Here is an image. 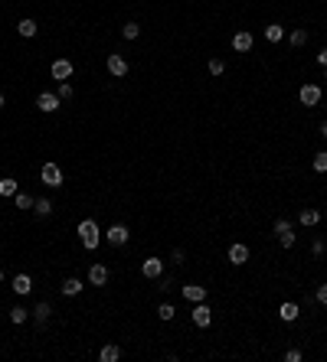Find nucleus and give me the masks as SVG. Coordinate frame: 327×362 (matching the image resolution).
<instances>
[{
  "label": "nucleus",
  "instance_id": "obj_1",
  "mask_svg": "<svg viewBox=\"0 0 327 362\" xmlns=\"http://www.w3.org/2000/svg\"><path fill=\"white\" fill-rule=\"evenodd\" d=\"M79 238H82V245L88 251L92 248H99V242H102V232H99V225H95V219H82V222H79Z\"/></svg>",
  "mask_w": 327,
  "mask_h": 362
},
{
  "label": "nucleus",
  "instance_id": "obj_2",
  "mask_svg": "<svg viewBox=\"0 0 327 362\" xmlns=\"http://www.w3.org/2000/svg\"><path fill=\"white\" fill-rule=\"evenodd\" d=\"M40 180L43 183H46V186L49 189H59V186H63V170H59V163H43L40 166Z\"/></svg>",
  "mask_w": 327,
  "mask_h": 362
},
{
  "label": "nucleus",
  "instance_id": "obj_3",
  "mask_svg": "<svg viewBox=\"0 0 327 362\" xmlns=\"http://www.w3.org/2000/svg\"><path fill=\"white\" fill-rule=\"evenodd\" d=\"M36 108H40L43 114L59 111V95H56V92H40V95H36Z\"/></svg>",
  "mask_w": 327,
  "mask_h": 362
},
{
  "label": "nucleus",
  "instance_id": "obj_4",
  "mask_svg": "<svg viewBox=\"0 0 327 362\" xmlns=\"http://www.w3.org/2000/svg\"><path fill=\"white\" fill-rule=\"evenodd\" d=\"M298 98H301L304 108H314V104H321V85H301Z\"/></svg>",
  "mask_w": 327,
  "mask_h": 362
},
{
  "label": "nucleus",
  "instance_id": "obj_5",
  "mask_svg": "<svg viewBox=\"0 0 327 362\" xmlns=\"http://www.w3.org/2000/svg\"><path fill=\"white\" fill-rule=\"evenodd\" d=\"M105 238H108V245H114V248H121V245H128L131 232H128V225H111L108 232H105Z\"/></svg>",
  "mask_w": 327,
  "mask_h": 362
},
{
  "label": "nucleus",
  "instance_id": "obj_6",
  "mask_svg": "<svg viewBox=\"0 0 327 362\" xmlns=\"http://www.w3.org/2000/svg\"><path fill=\"white\" fill-rule=\"evenodd\" d=\"M49 72H52L56 82H69V78H72V62H69V59H56V62L49 66Z\"/></svg>",
  "mask_w": 327,
  "mask_h": 362
},
{
  "label": "nucleus",
  "instance_id": "obj_7",
  "mask_svg": "<svg viewBox=\"0 0 327 362\" xmlns=\"http://www.w3.org/2000/svg\"><path fill=\"white\" fill-rule=\"evenodd\" d=\"M105 66H108V72H111L114 78H125V75H128V59H125V56H118V52H111Z\"/></svg>",
  "mask_w": 327,
  "mask_h": 362
},
{
  "label": "nucleus",
  "instance_id": "obj_8",
  "mask_svg": "<svg viewBox=\"0 0 327 362\" xmlns=\"http://www.w3.org/2000/svg\"><path fill=\"white\" fill-rule=\"evenodd\" d=\"M193 323H197V326H209V323H213V310L206 307V300L193 304Z\"/></svg>",
  "mask_w": 327,
  "mask_h": 362
},
{
  "label": "nucleus",
  "instance_id": "obj_9",
  "mask_svg": "<svg viewBox=\"0 0 327 362\" xmlns=\"http://www.w3.org/2000/svg\"><path fill=\"white\" fill-rule=\"evenodd\" d=\"M141 274H144V278H161L164 274V261L161 258H154V254H151V258H144V264H141Z\"/></svg>",
  "mask_w": 327,
  "mask_h": 362
},
{
  "label": "nucleus",
  "instance_id": "obj_10",
  "mask_svg": "<svg viewBox=\"0 0 327 362\" xmlns=\"http://www.w3.org/2000/svg\"><path fill=\"white\" fill-rule=\"evenodd\" d=\"M180 294H183V300H187V304H200V300H206V287H200V284H183Z\"/></svg>",
  "mask_w": 327,
  "mask_h": 362
},
{
  "label": "nucleus",
  "instance_id": "obj_11",
  "mask_svg": "<svg viewBox=\"0 0 327 362\" xmlns=\"http://www.w3.org/2000/svg\"><path fill=\"white\" fill-rule=\"evenodd\" d=\"M245 261H249V248H245L242 242H236L233 248H229V264H236V268H242Z\"/></svg>",
  "mask_w": 327,
  "mask_h": 362
},
{
  "label": "nucleus",
  "instance_id": "obj_12",
  "mask_svg": "<svg viewBox=\"0 0 327 362\" xmlns=\"http://www.w3.org/2000/svg\"><path fill=\"white\" fill-rule=\"evenodd\" d=\"M88 284H95V287L108 284V268H105V264H92V268H88Z\"/></svg>",
  "mask_w": 327,
  "mask_h": 362
},
{
  "label": "nucleus",
  "instance_id": "obj_13",
  "mask_svg": "<svg viewBox=\"0 0 327 362\" xmlns=\"http://www.w3.org/2000/svg\"><path fill=\"white\" fill-rule=\"evenodd\" d=\"M13 294H16V297L33 294V278H30V274H16V278H13Z\"/></svg>",
  "mask_w": 327,
  "mask_h": 362
},
{
  "label": "nucleus",
  "instance_id": "obj_14",
  "mask_svg": "<svg viewBox=\"0 0 327 362\" xmlns=\"http://www.w3.org/2000/svg\"><path fill=\"white\" fill-rule=\"evenodd\" d=\"M252 42H255V39H252V33H249V30H239V33L233 36V49H236V52H249V49H252Z\"/></svg>",
  "mask_w": 327,
  "mask_h": 362
},
{
  "label": "nucleus",
  "instance_id": "obj_15",
  "mask_svg": "<svg viewBox=\"0 0 327 362\" xmlns=\"http://www.w3.org/2000/svg\"><path fill=\"white\" fill-rule=\"evenodd\" d=\"M16 33H20V36H26V39H33L40 33V26H36V20H30V16H23L20 23H16Z\"/></svg>",
  "mask_w": 327,
  "mask_h": 362
},
{
  "label": "nucleus",
  "instance_id": "obj_16",
  "mask_svg": "<svg viewBox=\"0 0 327 362\" xmlns=\"http://www.w3.org/2000/svg\"><path fill=\"white\" fill-rule=\"evenodd\" d=\"M278 316H281L285 323H295L298 316H301V307H298V304H281V307H278Z\"/></svg>",
  "mask_w": 327,
  "mask_h": 362
},
{
  "label": "nucleus",
  "instance_id": "obj_17",
  "mask_svg": "<svg viewBox=\"0 0 327 362\" xmlns=\"http://www.w3.org/2000/svg\"><path fill=\"white\" fill-rule=\"evenodd\" d=\"M82 287H85V284H82L79 278H66L63 284H59V290H63L66 297H75V294H82Z\"/></svg>",
  "mask_w": 327,
  "mask_h": 362
},
{
  "label": "nucleus",
  "instance_id": "obj_18",
  "mask_svg": "<svg viewBox=\"0 0 327 362\" xmlns=\"http://www.w3.org/2000/svg\"><path fill=\"white\" fill-rule=\"evenodd\" d=\"M16 193H20V186H16V180H10V176H4V180H0V196H4V199H13Z\"/></svg>",
  "mask_w": 327,
  "mask_h": 362
},
{
  "label": "nucleus",
  "instance_id": "obj_19",
  "mask_svg": "<svg viewBox=\"0 0 327 362\" xmlns=\"http://www.w3.org/2000/svg\"><path fill=\"white\" fill-rule=\"evenodd\" d=\"M99 359H102V362H118V359H121V349L114 346V343H108V346H102Z\"/></svg>",
  "mask_w": 327,
  "mask_h": 362
},
{
  "label": "nucleus",
  "instance_id": "obj_20",
  "mask_svg": "<svg viewBox=\"0 0 327 362\" xmlns=\"http://www.w3.org/2000/svg\"><path fill=\"white\" fill-rule=\"evenodd\" d=\"M33 212H36L40 219H46V216L52 212V202H49L46 196H40V199H33Z\"/></svg>",
  "mask_w": 327,
  "mask_h": 362
},
{
  "label": "nucleus",
  "instance_id": "obj_21",
  "mask_svg": "<svg viewBox=\"0 0 327 362\" xmlns=\"http://www.w3.org/2000/svg\"><path fill=\"white\" fill-rule=\"evenodd\" d=\"M49 313H52V307L46 304V300H40V304H36V310H33V320H36V323L43 326V323L49 320Z\"/></svg>",
  "mask_w": 327,
  "mask_h": 362
},
{
  "label": "nucleus",
  "instance_id": "obj_22",
  "mask_svg": "<svg viewBox=\"0 0 327 362\" xmlns=\"http://www.w3.org/2000/svg\"><path fill=\"white\" fill-rule=\"evenodd\" d=\"M265 39H268V42H281V39H285V26H278V23L265 26Z\"/></svg>",
  "mask_w": 327,
  "mask_h": 362
},
{
  "label": "nucleus",
  "instance_id": "obj_23",
  "mask_svg": "<svg viewBox=\"0 0 327 362\" xmlns=\"http://www.w3.org/2000/svg\"><path fill=\"white\" fill-rule=\"evenodd\" d=\"M298 219H301V225H307V228H311V225H317V222H321V212H317V209H304V212L298 216Z\"/></svg>",
  "mask_w": 327,
  "mask_h": 362
},
{
  "label": "nucleus",
  "instance_id": "obj_24",
  "mask_svg": "<svg viewBox=\"0 0 327 362\" xmlns=\"http://www.w3.org/2000/svg\"><path fill=\"white\" fill-rule=\"evenodd\" d=\"M311 166H314V173H327V150H321V154H314Z\"/></svg>",
  "mask_w": 327,
  "mask_h": 362
},
{
  "label": "nucleus",
  "instance_id": "obj_25",
  "mask_svg": "<svg viewBox=\"0 0 327 362\" xmlns=\"http://www.w3.org/2000/svg\"><path fill=\"white\" fill-rule=\"evenodd\" d=\"M121 36H125V39H138L141 36V26L138 23H125V26H121Z\"/></svg>",
  "mask_w": 327,
  "mask_h": 362
},
{
  "label": "nucleus",
  "instance_id": "obj_26",
  "mask_svg": "<svg viewBox=\"0 0 327 362\" xmlns=\"http://www.w3.org/2000/svg\"><path fill=\"white\" fill-rule=\"evenodd\" d=\"M278 242H281V248H295L298 235H295V232H291V228H288V232H281V235H278Z\"/></svg>",
  "mask_w": 327,
  "mask_h": 362
},
{
  "label": "nucleus",
  "instance_id": "obj_27",
  "mask_svg": "<svg viewBox=\"0 0 327 362\" xmlns=\"http://www.w3.org/2000/svg\"><path fill=\"white\" fill-rule=\"evenodd\" d=\"M291 46H304V42H307V30H291Z\"/></svg>",
  "mask_w": 327,
  "mask_h": 362
},
{
  "label": "nucleus",
  "instance_id": "obj_28",
  "mask_svg": "<svg viewBox=\"0 0 327 362\" xmlns=\"http://www.w3.org/2000/svg\"><path fill=\"white\" fill-rule=\"evenodd\" d=\"M26 316H30V310H26V307H13V310H10V320H13V323H26Z\"/></svg>",
  "mask_w": 327,
  "mask_h": 362
},
{
  "label": "nucleus",
  "instance_id": "obj_29",
  "mask_svg": "<svg viewBox=\"0 0 327 362\" xmlns=\"http://www.w3.org/2000/svg\"><path fill=\"white\" fill-rule=\"evenodd\" d=\"M56 95H59V101H69L75 92H72V85H69V82H59V92Z\"/></svg>",
  "mask_w": 327,
  "mask_h": 362
},
{
  "label": "nucleus",
  "instance_id": "obj_30",
  "mask_svg": "<svg viewBox=\"0 0 327 362\" xmlns=\"http://www.w3.org/2000/svg\"><path fill=\"white\" fill-rule=\"evenodd\" d=\"M157 316H161V320H174V316H177V310H174L170 304H161V307H157Z\"/></svg>",
  "mask_w": 327,
  "mask_h": 362
},
{
  "label": "nucleus",
  "instance_id": "obj_31",
  "mask_svg": "<svg viewBox=\"0 0 327 362\" xmlns=\"http://www.w3.org/2000/svg\"><path fill=\"white\" fill-rule=\"evenodd\" d=\"M223 72H226L223 59H209V75H223Z\"/></svg>",
  "mask_w": 327,
  "mask_h": 362
},
{
  "label": "nucleus",
  "instance_id": "obj_32",
  "mask_svg": "<svg viewBox=\"0 0 327 362\" xmlns=\"http://www.w3.org/2000/svg\"><path fill=\"white\" fill-rule=\"evenodd\" d=\"M13 202H16V209H30V206H33V199L26 196V193H16V196H13Z\"/></svg>",
  "mask_w": 327,
  "mask_h": 362
},
{
  "label": "nucleus",
  "instance_id": "obj_33",
  "mask_svg": "<svg viewBox=\"0 0 327 362\" xmlns=\"http://www.w3.org/2000/svg\"><path fill=\"white\" fill-rule=\"evenodd\" d=\"M288 228H291V222H288V219H275L272 232H275V235H281V232H288Z\"/></svg>",
  "mask_w": 327,
  "mask_h": 362
},
{
  "label": "nucleus",
  "instance_id": "obj_34",
  "mask_svg": "<svg viewBox=\"0 0 327 362\" xmlns=\"http://www.w3.org/2000/svg\"><path fill=\"white\" fill-rule=\"evenodd\" d=\"M285 359H288V362H301V349H288Z\"/></svg>",
  "mask_w": 327,
  "mask_h": 362
},
{
  "label": "nucleus",
  "instance_id": "obj_35",
  "mask_svg": "<svg viewBox=\"0 0 327 362\" xmlns=\"http://www.w3.org/2000/svg\"><path fill=\"white\" fill-rule=\"evenodd\" d=\"M317 304H324V307H327V284L317 287Z\"/></svg>",
  "mask_w": 327,
  "mask_h": 362
},
{
  "label": "nucleus",
  "instance_id": "obj_36",
  "mask_svg": "<svg viewBox=\"0 0 327 362\" xmlns=\"http://www.w3.org/2000/svg\"><path fill=\"white\" fill-rule=\"evenodd\" d=\"M324 248H327V245H324V242H321V238H317V242H314V245H311V251H314V254H324Z\"/></svg>",
  "mask_w": 327,
  "mask_h": 362
},
{
  "label": "nucleus",
  "instance_id": "obj_37",
  "mask_svg": "<svg viewBox=\"0 0 327 362\" xmlns=\"http://www.w3.org/2000/svg\"><path fill=\"white\" fill-rule=\"evenodd\" d=\"M317 66H327V49H321V52H317Z\"/></svg>",
  "mask_w": 327,
  "mask_h": 362
},
{
  "label": "nucleus",
  "instance_id": "obj_38",
  "mask_svg": "<svg viewBox=\"0 0 327 362\" xmlns=\"http://www.w3.org/2000/svg\"><path fill=\"white\" fill-rule=\"evenodd\" d=\"M321 137L327 140V121H324V124H321Z\"/></svg>",
  "mask_w": 327,
  "mask_h": 362
},
{
  "label": "nucleus",
  "instance_id": "obj_39",
  "mask_svg": "<svg viewBox=\"0 0 327 362\" xmlns=\"http://www.w3.org/2000/svg\"><path fill=\"white\" fill-rule=\"evenodd\" d=\"M4 101H7V98H4V92H0V108H4Z\"/></svg>",
  "mask_w": 327,
  "mask_h": 362
},
{
  "label": "nucleus",
  "instance_id": "obj_40",
  "mask_svg": "<svg viewBox=\"0 0 327 362\" xmlns=\"http://www.w3.org/2000/svg\"><path fill=\"white\" fill-rule=\"evenodd\" d=\"M0 284H4V271H0Z\"/></svg>",
  "mask_w": 327,
  "mask_h": 362
},
{
  "label": "nucleus",
  "instance_id": "obj_41",
  "mask_svg": "<svg viewBox=\"0 0 327 362\" xmlns=\"http://www.w3.org/2000/svg\"><path fill=\"white\" fill-rule=\"evenodd\" d=\"M324 78H327V66H324Z\"/></svg>",
  "mask_w": 327,
  "mask_h": 362
}]
</instances>
